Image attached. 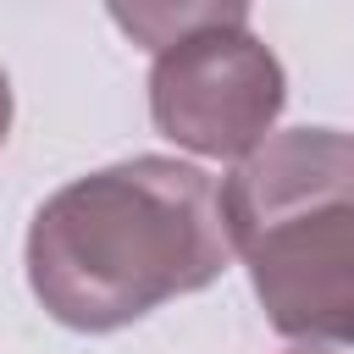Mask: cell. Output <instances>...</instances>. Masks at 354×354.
Listing matches in <instances>:
<instances>
[{
  "label": "cell",
  "instance_id": "cell-1",
  "mask_svg": "<svg viewBox=\"0 0 354 354\" xmlns=\"http://www.w3.org/2000/svg\"><path fill=\"white\" fill-rule=\"evenodd\" d=\"M232 266L216 177L133 155L61 183L28 221V288L72 332H116Z\"/></svg>",
  "mask_w": 354,
  "mask_h": 354
},
{
  "label": "cell",
  "instance_id": "cell-2",
  "mask_svg": "<svg viewBox=\"0 0 354 354\" xmlns=\"http://www.w3.org/2000/svg\"><path fill=\"white\" fill-rule=\"evenodd\" d=\"M232 260L293 348H354V138L288 127L216 188Z\"/></svg>",
  "mask_w": 354,
  "mask_h": 354
},
{
  "label": "cell",
  "instance_id": "cell-3",
  "mask_svg": "<svg viewBox=\"0 0 354 354\" xmlns=\"http://www.w3.org/2000/svg\"><path fill=\"white\" fill-rule=\"evenodd\" d=\"M111 17L155 55L149 116L177 149L243 160L271 138L288 105V72L249 28V6H111Z\"/></svg>",
  "mask_w": 354,
  "mask_h": 354
},
{
  "label": "cell",
  "instance_id": "cell-4",
  "mask_svg": "<svg viewBox=\"0 0 354 354\" xmlns=\"http://www.w3.org/2000/svg\"><path fill=\"white\" fill-rule=\"evenodd\" d=\"M6 133H11V77L0 66V144H6Z\"/></svg>",
  "mask_w": 354,
  "mask_h": 354
},
{
  "label": "cell",
  "instance_id": "cell-5",
  "mask_svg": "<svg viewBox=\"0 0 354 354\" xmlns=\"http://www.w3.org/2000/svg\"><path fill=\"white\" fill-rule=\"evenodd\" d=\"M288 354H332V348H288Z\"/></svg>",
  "mask_w": 354,
  "mask_h": 354
}]
</instances>
